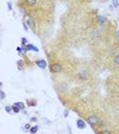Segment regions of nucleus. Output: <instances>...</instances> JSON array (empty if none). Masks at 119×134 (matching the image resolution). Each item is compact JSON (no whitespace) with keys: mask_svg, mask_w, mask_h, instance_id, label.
<instances>
[{"mask_svg":"<svg viewBox=\"0 0 119 134\" xmlns=\"http://www.w3.org/2000/svg\"><path fill=\"white\" fill-rule=\"evenodd\" d=\"M25 47H26L27 51H33V48H34V46H33V44H31V43H28Z\"/></svg>","mask_w":119,"mask_h":134,"instance_id":"obj_11","label":"nucleus"},{"mask_svg":"<svg viewBox=\"0 0 119 134\" xmlns=\"http://www.w3.org/2000/svg\"><path fill=\"white\" fill-rule=\"evenodd\" d=\"M26 3L29 6L33 7V6H35L37 4V0H26Z\"/></svg>","mask_w":119,"mask_h":134,"instance_id":"obj_7","label":"nucleus"},{"mask_svg":"<svg viewBox=\"0 0 119 134\" xmlns=\"http://www.w3.org/2000/svg\"><path fill=\"white\" fill-rule=\"evenodd\" d=\"M118 20H119V19H118Z\"/></svg>","mask_w":119,"mask_h":134,"instance_id":"obj_27","label":"nucleus"},{"mask_svg":"<svg viewBox=\"0 0 119 134\" xmlns=\"http://www.w3.org/2000/svg\"><path fill=\"white\" fill-rule=\"evenodd\" d=\"M117 36H118V37H119V30L117 31Z\"/></svg>","mask_w":119,"mask_h":134,"instance_id":"obj_25","label":"nucleus"},{"mask_svg":"<svg viewBox=\"0 0 119 134\" xmlns=\"http://www.w3.org/2000/svg\"><path fill=\"white\" fill-rule=\"evenodd\" d=\"M11 108H12V111H14V113H19L20 111H21V108L20 107H18L16 105H11Z\"/></svg>","mask_w":119,"mask_h":134,"instance_id":"obj_8","label":"nucleus"},{"mask_svg":"<svg viewBox=\"0 0 119 134\" xmlns=\"http://www.w3.org/2000/svg\"><path fill=\"white\" fill-rule=\"evenodd\" d=\"M113 61H114V63L116 64L117 66H119V54H117V55H115V56H114Z\"/></svg>","mask_w":119,"mask_h":134,"instance_id":"obj_10","label":"nucleus"},{"mask_svg":"<svg viewBox=\"0 0 119 134\" xmlns=\"http://www.w3.org/2000/svg\"><path fill=\"white\" fill-rule=\"evenodd\" d=\"M7 6H8V9H11V5H10V3H7Z\"/></svg>","mask_w":119,"mask_h":134,"instance_id":"obj_24","label":"nucleus"},{"mask_svg":"<svg viewBox=\"0 0 119 134\" xmlns=\"http://www.w3.org/2000/svg\"><path fill=\"white\" fill-rule=\"evenodd\" d=\"M5 97H6V94H5V93H4L2 90H0V99L3 100L4 98H5Z\"/></svg>","mask_w":119,"mask_h":134,"instance_id":"obj_13","label":"nucleus"},{"mask_svg":"<svg viewBox=\"0 0 119 134\" xmlns=\"http://www.w3.org/2000/svg\"><path fill=\"white\" fill-rule=\"evenodd\" d=\"M4 108H5V111H6L7 113H10V112L12 111V108H11V106H9V105H6V106L4 107Z\"/></svg>","mask_w":119,"mask_h":134,"instance_id":"obj_12","label":"nucleus"},{"mask_svg":"<svg viewBox=\"0 0 119 134\" xmlns=\"http://www.w3.org/2000/svg\"><path fill=\"white\" fill-rule=\"evenodd\" d=\"M35 64L38 66L39 68H41V69H44V68H46L47 66V63H46V61L43 60V59H41V60H37L35 61Z\"/></svg>","mask_w":119,"mask_h":134,"instance_id":"obj_3","label":"nucleus"},{"mask_svg":"<svg viewBox=\"0 0 119 134\" xmlns=\"http://www.w3.org/2000/svg\"><path fill=\"white\" fill-rule=\"evenodd\" d=\"M31 127H32V126H31L30 124H29V123L24 125V129H25V130H30V128H31Z\"/></svg>","mask_w":119,"mask_h":134,"instance_id":"obj_16","label":"nucleus"},{"mask_svg":"<svg viewBox=\"0 0 119 134\" xmlns=\"http://www.w3.org/2000/svg\"><path fill=\"white\" fill-rule=\"evenodd\" d=\"M30 121H31V122H36V121H37V118H36V117H35V118L32 117L31 119H30Z\"/></svg>","mask_w":119,"mask_h":134,"instance_id":"obj_21","label":"nucleus"},{"mask_svg":"<svg viewBox=\"0 0 119 134\" xmlns=\"http://www.w3.org/2000/svg\"><path fill=\"white\" fill-rule=\"evenodd\" d=\"M78 78H79L80 79H87V78H88V74H87V72L86 71H81L79 74H78Z\"/></svg>","mask_w":119,"mask_h":134,"instance_id":"obj_5","label":"nucleus"},{"mask_svg":"<svg viewBox=\"0 0 119 134\" xmlns=\"http://www.w3.org/2000/svg\"><path fill=\"white\" fill-rule=\"evenodd\" d=\"M27 24H29V25H30L32 28H34V23H33L31 20H28V21H27Z\"/></svg>","mask_w":119,"mask_h":134,"instance_id":"obj_19","label":"nucleus"},{"mask_svg":"<svg viewBox=\"0 0 119 134\" xmlns=\"http://www.w3.org/2000/svg\"><path fill=\"white\" fill-rule=\"evenodd\" d=\"M36 104H37V102H36L35 100H33L32 102H28V105H29V106H35Z\"/></svg>","mask_w":119,"mask_h":134,"instance_id":"obj_17","label":"nucleus"},{"mask_svg":"<svg viewBox=\"0 0 119 134\" xmlns=\"http://www.w3.org/2000/svg\"><path fill=\"white\" fill-rule=\"evenodd\" d=\"M18 66H19L20 69H22V68L24 67V62H23L22 60H19L18 61Z\"/></svg>","mask_w":119,"mask_h":134,"instance_id":"obj_14","label":"nucleus"},{"mask_svg":"<svg viewBox=\"0 0 119 134\" xmlns=\"http://www.w3.org/2000/svg\"><path fill=\"white\" fill-rule=\"evenodd\" d=\"M2 85H3L2 83H0V87H2Z\"/></svg>","mask_w":119,"mask_h":134,"instance_id":"obj_26","label":"nucleus"},{"mask_svg":"<svg viewBox=\"0 0 119 134\" xmlns=\"http://www.w3.org/2000/svg\"><path fill=\"white\" fill-rule=\"evenodd\" d=\"M76 126H77V128L78 129H85L86 128V123L83 121V120H81V119H78L76 121Z\"/></svg>","mask_w":119,"mask_h":134,"instance_id":"obj_4","label":"nucleus"},{"mask_svg":"<svg viewBox=\"0 0 119 134\" xmlns=\"http://www.w3.org/2000/svg\"><path fill=\"white\" fill-rule=\"evenodd\" d=\"M38 129H39V127L37 125H35V126H32V127L30 128V130H29V132H30L31 134H36L37 133V131H38Z\"/></svg>","mask_w":119,"mask_h":134,"instance_id":"obj_6","label":"nucleus"},{"mask_svg":"<svg viewBox=\"0 0 119 134\" xmlns=\"http://www.w3.org/2000/svg\"><path fill=\"white\" fill-rule=\"evenodd\" d=\"M64 116H65V118L68 117V110H65V111H64Z\"/></svg>","mask_w":119,"mask_h":134,"instance_id":"obj_23","label":"nucleus"},{"mask_svg":"<svg viewBox=\"0 0 119 134\" xmlns=\"http://www.w3.org/2000/svg\"><path fill=\"white\" fill-rule=\"evenodd\" d=\"M62 70H63V66L60 63H55L50 66V72L52 73H60Z\"/></svg>","mask_w":119,"mask_h":134,"instance_id":"obj_2","label":"nucleus"},{"mask_svg":"<svg viewBox=\"0 0 119 134\" xmlns=\"http://www.w3.org/2000/svg\"><path fill=\"white\" fill-rule=\"evenodd\" d=\"M98 21L101 23H105L106 22V18L105 17H98Z\"/></svg>","mask_w":119,"mask_h":134,"instance_id":"obj_18","label":"nucleus"},{"mask_svg":"<svg viewBox=\"0 0 119 134\" xmlns=\"http://www.w3.org/2000/svg\"><path fill=\"white\" fill-rule=\"evenodd\" d=\"M86 121H87V123L91 126V127H98V126H100V124H101L100 118L97 115H90L89 117H87Z\"/></svg>","mask_w":119,"mask_h":134,"instance_id":"obj_1","label":"nucleus"},{"mask_svg":"<svg viewBox=\"0 0 119 134\" xmlns=\"http://www.w3.org/2000/svg\"><path fill=\"white\" fill-rule=\"evenodd\" d=\"M101 134H112V133H111L109 130H104V131L101 132Z\"/></svg>","mask_w":119,"mask_h":134,"instance_id":"obj_20","label":"nucleus"},{"mask_svg":"<svg viewBox=\"0 0 119 134\" xmlns=\"http://www.w3.org/2000/svg\"><path fill=\"white\" fill-rule=\"evenodd\" d=\"M27 44H28V40H27V38L23 37V38H22V46L25 47V46H27Z\"/></svg>","mask_w":119,"mask_h":134,"instance_id":"obj_15","label":"nucleus"},{"mask_svg":"<svg viewBox=\"0 0 119 134\" xmlns=\"http://www.w3.org/2000/svg\"><path fill=\"white\" fill-rule=\"evenodd\" d=\"M14 105H16L18 107H20L21 110H22V109H25V108H26V107H25V104H24L23 102H15Z\"/></svg>","mask_w":119,"mask_h":134,"instance_id":"obj_9","label":"nucleus"},{"mask_svg":"<svg viewBox=\"0 0 119 134\" xmlns=\"http://www.w3.org/2000/svg\"><path fill=\"white\" fill-rule=\"evenodd\" d=\"M113 4H114V6H118V2H117V0H113Z\"/></svg>","mask_w":119,"mask_h":134,"instance_id":"obj_22","label":"nucleus"}]
</instances>
